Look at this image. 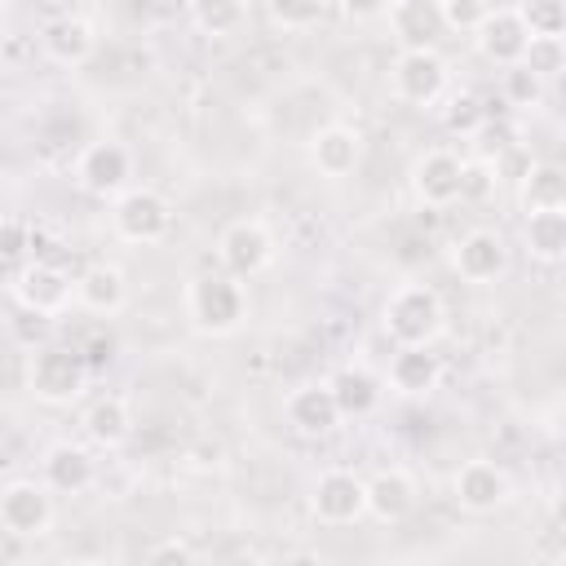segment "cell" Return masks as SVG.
Masks as SVG:
<instances>
[{"mask_svg": "<svg viewBox=\"0 0 566 566\" xmlns=\"http://www.w3.org/2000/svg\"><path fill=\"white\" fill-rule=\"evenodd\" d=\"M9 292H13V301H18L22 310H35V314H49V318H53V314L71 301L75 279H71L62 265L35 256L27 270H13V274H9Z\"/></svg>", "mask_w": 566, "mask_h": 566, "instance_id": "5b68a950", "label": "cell"}, {"mask_svg": "<svg viewBox=\"0 0 566 566\" xmlns=\"http://www.w3.org/2000/svg\"><path fill=\"white\" fill-rule=\"evenodd\" d=\"M517 195H522V208L526 212H562L566 208V172L557 164H535L522 177Z\"/></svg>", "mask_w": 566, "mask_h": 566, "instance_id": "603a6c76", "label": "cell"}, {"mask_svg": "<svg viewBox=\"0 0 566 566\" xmlns=\"http://www.w3.org/2000/svg\"><path fill=\"white\" fill-rule=\"evenodd\" d=\"M416 504V482L411 473L402 469H380L371 482H367V513L380 517V522H402Z\"/></svg>", "mask_w": 566, "mask_h": 566, "instance_id": "ffe728a7", "label": "cell"}, {"mask_svg": "<svg viewBox=\"0 0 566 566\" xmlns=\"http://www.w3.org/2000/svg\"><path fill=\"white\" fill-rule=\"evenodd\" d=\"M31 239H35V230H27L18 217L4 221V261H9V274L18 270V261H22V252L31 248Z\"/></svg>", "mask_w": 566, "mask_h": 566, "instance_id": "d590c367", "label": "cell"}, {"mask_svg": "<svg viewBox=\"0 0 566 566\" xmlns=\"http://www.w3.org/2000/svg\"><path fill=\"white\" fill-rule=\"evenodd\" d=\"M455 500H460V509H469V513H491V509H500V504L509 500V478H504V469L491 464V460H469V464L455 473Z\"/></svg>", "mask_w": 566, "mask_h": 566, "instance_id": "9a60e30c", "label": "cell"}, {"mask_svg": "<svg viewBox=\"0 0 566 566\" xmlns=\"http://www.w3.org/2000/svg\"><path fill=\"white\" fill-rule=\"evenodd\" d=\"M75 301L84 310H93V314H115L128 301V283H124V274L115 265H88L75 279Z\"/></svg>", "mask_w": 566, "mask_h": 566, "instance_id": "44dd1931", "label": "cell"}, {"mask_svg": "<svg viewBox=\"0 0 566 566\" xmlns=\"http://www.w3.org/2000/svg\"><path fill=\"white\" fill-rule=\"evenodd\" d=\"M522 66L535 71L539 80H553L566 71V40L562 35H531L526 40V53H522Z\"/></svg>", "mask_w": 566, "mask_h": 566, "instance_id": "4316f807", "label": "cell"}, {"mask_svg": "<svg viewBox=\"0 0 566 566\" xmlns=\"http://www.w3.org/2000/svg\"><path fill=\"white\" fill-rule=\"evenodd\" d=\"M80 354H84L88 371H102V367H111V363H115L119 340H115L111 332H88V336H84V345H80Z\"/></svg>", "mask_w": 566, "mask_h": 566, "instance_id": "836d02e7", "label": "cell"}, {"mask_svg": "<svg viewBox=\"0 0 566 566\" xmlns=\"http://www.w3.org/2000/svg\"><path fill=\"white\" fill-rule=\"evenodd\" d=\"M522 22L531 35H566V4L562 0H522Z\"/></svg>", "mask_w": 566, "mask_h": 566, "instance_id": "f1b7e54d", "label": "cell"}, {"mask_svg": "<svg viewBox=\"0 0 566 566\" xmlns=\"http://www.w3.org/2000/svg\"><path fill=\"white\" fill-rule=\"evenodd\" d=\"M389 22H394V35L402 40V49H433L447 31L442 0H394Z\"/></svg>", "mask_w": 566, "mask_h": 566, "instance_id": "30bf717a", "label": "cell"}, {"mask_svg": "<svg viewBox=\"0 0 566 566\" xmlns=\"http://www.w3.org/2000/svg\"><path fill=\"white\" fill-rule=\"evenodd\" d=\"M447 88V66L433 49H402L394 62V93L411 106H429L438 102Z\"/></svg>", "mask_w": 566, "mask_h": 566, "instance_id": "ba28073f", "label": "cell"}, {"mask_svg": "<svg viewBox=\"0 0 566 566\" xmlns=\"http://www.w3.org/2000/svg\"><path fill=\"white\" fill-rule=\"evenodd\" d=\"M146 557H150V562H190L195 553H190L181 539H164V544H155Z\"/></svg>", "mask_w": 566, "mask_h": 566, "instance_id": "f35d334b", "label": "cell"}, {"mask_svg": "<svg viewBox=\"0 0 566 566\" xmlns=\"http://www.w3.org/2000/svg\"><path fill=\"white\" fill-rule=\"evenodd\" d=\"M526 40H531V31H526V22H522L517 9H491L486 22L478 27L482 57H491L500 66H517L522 53H526Z\"/></svg>", "mask_w": 566, "mask_h": 566, "instance_id": "8fae6325", "label": "cell"}, {"mask_svg": "<svg viewBox=\"0 0 566 566\" xmlns=\"http://www.w3.org/2000/svg\"><path fill=\"white\" fill-rule=\"evenodd\" d=\"M442 124H447L451 133H478V128L486 124V102H482L478 93H455V97L447 102V111H442Z\"/></svg>", "mask_w": 566, "mask_h": 566, "instance_id": "f546056e", "label": "cell"}, {"mask_svg": "<svg viewBox=\"0 0 566 566\" xmlns=\"http://www.w3.org/2000/svg\"><path fill=\"white\" fill-rule=\"evenodd\" d=\"M504 265H509V248L495 230H469L455 248V270L469 283H491L504 274Z\"/></svg>", "mask_w": 566, "mask_h": 566, "instance_id": "2e32d148", "label": "cell"}, {"mask_svg": "<svg viewBox=\"0 0 566 566\" xmlns=\"http://www.w3.org/2000/svg\"><path fill=\"white\" fill-rule=\"evenodd\" d=\"M93 49H97V35H93V27L84 18H57V22L44 27V53L53 62H62V66L88 62Z\"/></svg>", "mask_w": 566, "mask_h": 566, "instance_id": "7402d4cb", "label": "cell"}, {"mask_svg": "<svg viewBox=\"0 0 566 566\" xmlns=\"http://www.w3.org/2000/svg\"><path fill=\"white\" fill-rule=\"evenodd\" d=\"M340 9H345V18H354V22H371V18L389 13L394 0H340Z\"/></svg>", "mask_w": 566, "mask_h": 566, "instance_id": "74e56055", "label": "cell"}, {"mask_svg": "<svg viewBox=\"0 0 566 566\" xmlns=\"http://www.w3.org/2000/svg\"><path fill=\"white\" fill-rule=\"evenodd\" d=\"M504 97H509L513 106H535V102L544 97V80H539L535 71H526L522 62H517V66H504Z\"/></svg>", "mask_w": 566, "mask_h": 566, "instance_id": "4dcf8cb0", "label": "cell"}, {"mask_svg": "<svg viewBox=\"0 0 566 566\" xmlns=\"http://www.w3.org/2000/svg\"><path fill=\"white\" fill-rule=\"evenodd\" d=\"M553 513H557V522H562V526H566V486H562V491H557V500H553Z\"/></svg>", "mask_w": 566, "mask_h": 566, "instance_id": "ab89813d", "label": "cell"}, {"mask_svg": "<svg viewBox=\"0 0 566 566\" xmlns=\"http://www.w3.org/2000/svg\"><path fill=\"white\" fill-rule=\"evenodd\" d=\"M442 13H447V31H473L478 35L491 4L486 0H442Z\"/></svg>", "mask_w": 566, "mask_h": 566, "instance_id": "1f68e13d", "label": "cell"}, {"mask_svg": "<svg viewBox=\"0 0 566 566\" xmlns=\"http://www.w3.org/2000/svg\"><path fill=\"white\" fill-rule=\"evenodd\" d=\"M531 168H535V164L526 159L522 146H509V150L495 155V177H504V181H513V186H522V177H526Z\"/></svg>", "mask_w": 566, "mask_h": 566, "instance_id": "8d00e7d4", "label": "cell"}, {"mask_svg": "<svg viewBox=\"0 0 566 566\" xmlns=\"http://www.w3.org/2000/svg\"><path fill=\"white\" fill-rule=\"evenodd\" d=\"M0 526H4V535H18V539L49 535V526H53V495H49V486L27 482V478L9 482L0 491Z\"/></svg>", "mask_w": 566, "mask_h": 566, "instance_id": "277c9868", "label": "cell"}, {"mask_svg": "<svg viewBox=\"0 0 566 566\" xmlns=\"http://www.w3.org/2000/svg\"><path fill=\"white\" fill-rule=\"evenodd\" d=\"M385 332L398 345H429L442 332V301L424 283H407L385 301Z\"/></svg>", "mask_w": 566, "mask_h": 566, "instance_id": "3957f363", "label": "cell"}, {"mask_svg": "<svg viewBox=\"0 0 566 566\" xmlns=\"http://www.w3.org/2000/svg\"><path fill=\"white\" fill-rule=\"evenodd\" d=\"M438 376H442V363L429 345H398V354L389 358V385L407 398L429 394L438 385Z\"/></svg>", "mask_w": 566, "mask_h": 566, "instance_id": "d6986e66", "label": "cell"}, {"mask_svg": "<svg viewBox=\"0 0 566 566\" xmlns=\"http://www.w3.org/2000/svg\"><path fill=\"white\" fill-rule=\"evenodd\" d=\"M562 212H566V208H562Z\"/></svg>", "mask_w": 566, "mask_h": 566, "instance_id": "60d3db41", "label": "cell"}, {"mask_svg": "<svg viewBox=\"0 0 566 566\" xmlns=\"http://www.w3.org/2000/svg\"><path fill=\"white\" fill-rule=\"evenodd\" d=\"M40 473H44V486H49V491H57V495H80V491L93 486V455H88L84 447L57 442V447H49Z\"/></svg>", "mask_w": 566, "mask_h": 566, "instance_id": "ac0fdd59", "label": "cell"}, {"mask_svg": "<svg viewBox=\"0 0 566 566\" xmlns=\"http://www.w3.org/2000/svg\"><path fill=\"white\" fill-rule=\"evenodd\" d=\"M128 172H133V159H128V150L119 142H97V146H88L80 155V186L88 195H102V199L119 195Z\"/></svg>", "mask_w": 566, "mask_h": 566, "instance_id": "7c38bea8", "label": "cell"}, {"mask_svg": "<svg viewBox=\"0 0 566 566\" xmlns=\"http://www.w3.org/2000/svg\"><path fill=\"white\" fill-rule=\"evenodd\" d=\"M323 9H327V0H270L274 22H283V27H314L323 18Z\"/></svg>", "mask_w": 566, "mask_h": 566, "instance_id": "d6a6232c", "label": "cell"}, {"mask_svg": "<svg viewBox=\"0 0 566 566\" xmlns=\"http://www.w3.org/2000/svg\"><path fill=\"white\" fill-rule=\"evenodd\" d=\"M274 261V239L261 221H234L226 234H221V265L234 274V279H252L261 274L265 265Z\"/></svg>", "mask_w": 566, "mask_h": 566, "instance_id": "9c48e42d", "label": "cell"}, {"mask_svg": "<svg viewBox=\"0 0 566 566\" xmlns=\"http://www.w3.org/2000/svg\"><path fill=\"white\" fill-rule=\"evenodd\" d=\"M327 385H332V394H336V402H340L345 416H367L380 402V380L367 367H340Z\"/></svg>", "mask_w": 566, "mask_h": 566, "instance_id": "cb8c5ba5", "label": "cell"}, {"mask_svg": "<svg viewBox=\"0 0 566 566\" xmlns=\"http://www.w3.org/2000/svg\"><path fill=\"white\" fill-rule=\"evenodd\" d=\"M186 310L195 318L199 332L208 336H230L243 314H248V296H243V283L226 270V274H199L190 283V296H186Z\"/></svg>", "mask_w": 566, "mask_h": 566, "instance_id": "6da1fadb", "label": "cell"}, {"mask_svg": "<svg viewBox=\"0 0 566 566\" xmlns=\"http://www.w3.org/2000/svg\"><path fill=\"white\" fill-rule=\"evenodd\" d=\"M84 380H88V363L80 349L71 345H40L31 354V367H27V385L40 402H75L84 394Z\"/></svg>", "mask_w": 566, "mask_h": 566, "instance_id": "7a4b0ae2", "label": "cell"}, {"mask_svg": "<svg viewBox=\"0 0 566 566\" xmlns=\"http://www.w3.org/2000/svg\"><path fill=\"white\" fill-rule=\"evenodd\" d=\"M310 509L318 522L327 526H349L367 513V482L345 473V469H332L314 482V495H310Z\"/></svg>", "mask_w": 566, "mask_h": 566, "instance_id": "52a82bcc", "label": "cell"}, {"mask_svg": "<svg viewBox=\"0 0 566 566\" xmlns=\"http://www.w3.org/2000/svg\"><path fill=\"white\" fill-rule=\"evenodd\" d=\"M84 429L97 447H119L133 429V416H128V402L124 398H97L84 416Z\"/></svg>", "mask_w": 566, "mask_h": 566, "instance_id": "484cf974", "label": "cell"}, {"mask_svg": "<svg viewBox=\"0 0 566 566\" xmlns=\"http://www.w3.org/2000/svg\"><path fill=\"white\" fill-rule=\"evenodd\" d=\"M248 18V0H195V22L208 35H230Z\"/></svg>", "mask_w": 566, "mask_h": 566, "instance_id": "83f0119b", "label": "cell"}, {"mask_svg": "<svg viewBox=\"0 0 566 566\" xmlns=\"http://www.w3.org/2000/svg\"><path fill=\"white\" fill-rule=\"evenodd\" d=\"M310 159L323 177H349L363 159V137L345 124H327L310 137Z\"/></svg>", "mask_w": 566, "mask_h": 566, "instance_id": "e0dca14e", "label": "cell"}, {"mask_svg": "<svg viewBox=\"0 0 566 566\" xmlns=\"http://www.w3.org/2000/svg\"><path fill=\"white\" fill-rule=\"evenodd\" d=\"M495 190V172L486 168V164H464V181H460V199H469V203H478V199H486Z\"/></svg>", "mask_w": 566, "mask_h": 566, "instance_id": "e575fe53", "label": "cell"}, {"mask_svg": "<svg viewBox=\"0 0 566 566\" xmlns=\"http://www.w3.org/2000/svg\"><path fill=\"white\" fill-rule=\"evenodd\" d=\"M340 416H345V411H340L332 385H305V389H296V394L287 398V424H292L296 433H305V438L332 433V429L340 424Z\"/></svg>", "mask_w": 566, "mask_h": 566, "instance_id": "5bb4252c", "label": "cell"}, {"mask_svg": "<svg viewBox=\"0 0 566 566\" xmlns=\"http://www.w3.org/2000/svg\"><path fill=\"white\" fill-rule=\"evenodd\" d=\"M460 181H464V159H455L451 150H429L416 172H411V186L416 195L429 203V208H447L460 199Z\"/></svg>", "mask_w": 566, "mask_h": 566, "instance_id": "4fadbf2b", "label": "cell"}, {"mask_svg": "<svg viewBox=\"0 0 566 566\" xmlns=\"http://www.w3.org/2000/svg\"><path fill=\"white\" fill-rule=\"evenodd\" d=\"M522 239L539 261H566V212H526Z\"/></svg>", "mask_w": 566, "mask_h": 566, "instance_id": "d4e9b609", "label": "cell"}, {"mask_svg": "<svg viewBox=\"0 0 566 566\" xmlns=\"http://www.w3.org/2000/svg\"><path fill=\"white\" fill-rule=\"evenodd\" d=\"M111 217H115L119 239H128V243H159V239L168 234V226H172L168 199L155 195V190H146V186L124 190V195L115 199V212H111Z\"/></svg>", "mask_w": 566, "mask_h": 566, "instance_id": "8992f818", "label": "cell"}]
</instances>
